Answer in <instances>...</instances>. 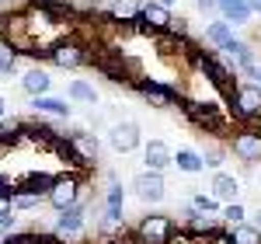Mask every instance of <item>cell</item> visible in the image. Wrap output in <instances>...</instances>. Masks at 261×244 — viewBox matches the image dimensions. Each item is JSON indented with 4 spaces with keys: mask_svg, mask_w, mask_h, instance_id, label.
I'll return each mask as SVG.
<instances>
[{
    "mask_svg": "<svg viewBox=\"0 0 261 244\" xmlns=\"http://www.w3.org/2000/svg\"><path fill=\"white\" fill-rule=\"evenodd\" d=\"M178 105H181V115L192 122L202 136H205V133L216 136V140H220V136H230V133H226V129H230V115H226V108H223L220 102H199V98H188V94H185Z\"/></svg>",
    "mask_w": 261,
    "mask_h": 244,
    "instance_id": "cell-1",
    "label": "cell"
},
{
    "mask_svg": "<svg viewBox=\"0 0 261 244\" xmlns=\"http://www.w3.org/2000/svg\"><path fill=\"white\" fill-rule=\"evenodd\" d=\"M35 60H49L53 66H60V70H81V66H87V63L94 60L91 56V45H87V39H81V35H63V39H56L49 49H39V53H32Z\"/></svg>",
    "mask_w": 261,
    "mask_h": 244,
    "instance_id": "cell-2",
    "label": "cell"
},
{
    "mask_svg": "<svg viewBox=\"0 0 261 244\" xmlns=\"http://www.w3.org/2000/svg\"><path fill=\"white\" fill-rule=\"evenodd\" d=\"M192 66H195L202 77H205V81H209L213 87H216V91H220L223 102H226V98L237 91V84H241L237 70H233L230 63H223L216 49H195V53H192Z\"/></svg>",
    "mask_w": 261,
    "mask_h": 244,
    "instance_id": "cell-3",
    "label": "cell"
},
{
    "mask_svg": "<svg viewBox=\"0 0 261 244\" xmlns=\"http://www.w3.org/2000/svg\"><path fill=\"white\" fill-rule=\"evenodd\" d=\"M133 237H136L140 244H174V237H178V224H174L171 213L150 209V213H143L140 220H136Z\"/></svg>",
    "mask_w": 261,
    "mask_h": 244,
    "instance_id": "cell-4",
    "label": "cell"
},
{
    "mask_svg": "<svg viewBox=\"0 0 261 244\" xmlns=\"http://www.w3.org/2000/svg\"><path fill=\"white\" fill-rule=\"evenodd\" d=\"M129 87H133V91H136L150 108H174V105L185 98V91H181L178 84L161 81V77H146V74H140Z\"/></svg>",
    "mask_w": 261,
    "mask_h": 244,
    "instance_id": "cell-5",
    "label": "cell"
},
{
    "mask_svg": "<svg viewBox=\"0 0 261 244\" xmlns=\"http://www.w3.org/2000/svg\"><path fill=\"white\" fill-rule=\"evenodd\" d=\"M226 115L237 126H254L261 119V87L254 84H237V91L226 98Z\"/></svg>",
    "mask_w": 261,
    "mask_h": 244,
    "instance_id": "cell-6",
    "label": "cell"
},
{
    "mask_svg": "<svg viewBox=\"0 0 261 244\" xmlns=\"http://www.w3.org/2000/svg\"><path fill=\"white\" fill-rule=\"evenodd\" d=\"M84 175L81 171H66L63 167L60 175H53V185H49V196H45V203L53 206L56 213L60 209H70V206L84 203Z\"/></svg>",
    "mask_w": 261,
    "mask_h": 244,
    "instance_id": "cell-7",
    "label": "cell"
},
{
    "mask_svg": "<svg viewBox=\"0 0 261 244\" xmlns=\"http://www.w3.org/2000/svg\"><path fill=\"white\" fill-rule=\"evenodd\" d=\"M226 150L244 164V167H254L261 164V129L254 126H237L230 136H226Z\"/></svg>",
    "mask_w": 261,
    "mask_h": 244,
    "instance_id": "cell-8",
    "label": "cell"
},
{
    "mask_svg": "<svg viewBox=\"0 0 261 244\" xmlns=\"http://www.w3.org/2000/svg\"><path fill=\"white\" fill-rule=\"evenodd\" d=\"M171 7H164V4H157V0H143V11L140 18H136V32L140 35H150V39H157V35H164L167 28H171Z\"/></svg>",
    "mask_w": 261,
    "mask_h": 244,
    "instance_id": "cell-9",
    "label": "cell"
},
{
    "mask_svg": "<svg viewBox=\"0 0 261 244\" xmlns=\"http://www.w3.org/2000/svg\"><path fill=\"white\" fill-rule=\"evenodd\" d=\"M133 196L146 206L164 203V199H167V178H164L161 171H146V167H143L140 175L133 178Z\"/></svg>",
    "mask_w": 261,
    "mask_h": 244,
    "instance_id": "cell-10",
    "label": "cell"
},
{
    "mask_svg": "<svg viewBox=\"0 0 261 244\" xmlns=\"http://www.w3.org/2000/svg\"><path fill=\"white\" fill-rule=\"evenodd\" d=\"M108 147H112L115 154H133V150H140V147H143L140 122H133V119L115 122V126L108 129Z\"/></svg>",
    "mask_w": 261,
    "mask_h": 244,
    "instance_id": "cell-11",
    "label": "cell"
},
{
    "mask_svg": "<svg viewBox=\"0 0 261 244\" xmlns=\"http://www.w3.org/2000/svg\"><path fill=\"white\" fill-rule=\"evenodd\" d=\"M84 224H87V206L77 203L70 209H60L56 213V224H53V234L60 241H70V237H81L84 234Z\"/></svg>",
    "mask_w": 261,
    "mask_h": 244,
    "instance_id": "cell-12",
    "label": "cell"
},
{
    "mask_svg": "<svg viewBox=\"0 0 261 244\" xmlns=\"http://www.w3.org/2000/svg\"><path fill=\"white\" fill-rule=\"evenodd\" d=\"M53 150H56V157H60L63 164H66V171H81V175H87V171H94V164H87L84 161V154L73 147V140L66 136V133H60L56 140L49 143Z\"/></svg>",
    "mask_w": 261,
    "mask_h": 244,
    "instance_id": "cell-13",
    "label": "cell"
},
{
    "mask_svg": "<svg viewBox=\"0 0 261 244\" xmlns=\"http://www.w3.org/2000/svg\"><path fill=\"white\" fill-rule=\"evenodd\" d=\"M143 164H146V171H167V167H174V150H171V143L167 140H150L143 143Z\"/></svg>",
    "mask_w": 261,
    "mask_h": 244,
    "instance_id": "cell-14",
    "label": "cell"
},
{
    "mask_svg": "<svg viewBox=\"0 0 261 244\" xmlns=\"http://www.w3.org/2000/svg\"><path fill=\"white\" fill-rule=\"evenodd\" d=\"M209 196L226 203H241V178H233L230 171H213V182H209Z\"/></svg>",
    "mask_w": 261,
    "mask_h": 244,
    "instance_id": "cell-15",
    "label": "cell"
},
{
    "mask_svg": "<svg viewBox=\"0 0 261 244\" xmlns=\"http://www.w3.org/2000/svg\"><path fill=\"white\" fill-rule=\"evenodd\" d=\"M28 108L45 119H70L73 115V105H66V98H56V94H39L28 102Z\"/></svg>",
    "mask_w": 261,
    "mask_h": 244,
    "instance_id": "cell-16",
    "label": "cell"
},
{
    "mask_svg": "<svg viewBox=\"0 0 261 244\" xmlns=\"http://www.w3.org/2000/svg\"><path fill=\"white\" fill-rule=\"evenodd\" d=\"M216 14H220V21H226V25H251V18H254V11H251V0H220L216 4Z\"/></svg>",
    "mask_w": 261,
    "mask_h": 244,
    "instance_id": "cell-17",
    "label": "cell"
},
{
    "mask_svg": "<svg viewBox=\"0 0 261 244\" xmlns=\"http://www.w3.org/2000/svg\"><path fill=\"white\" fill-rule=\"evenodd\" d=\"M21 196H35V199H45L49 196V185H53V175L49 171H28V175H21L14 178Z\"/></svg>",
    "mask_w": 261,
    "mask_h": 244,
    "instance_id": "cell-18",
    "label": "cell"
},
{
    "mask_svg": "<svg viewBox=\"0 0 261 244\" xmlns=\"http://www.w3.org/2000/svg\"><path fill=\"white\" fill-rule=\"evenodd\" d=\"M66 136H70V140H73V147L84 154V161H87V164H98L101 140L94 136V133H87V129H81V126H73V129H66Z\"/></svg>",
    "mask_w": 261,
    "mask_h": 244,
    "instance_id": "cell-19",
    "label": "cell"
},
{
    "mask_svg": "<svg viewBox=\"0 0 261 244\" xmlns=\"http://www.w3.org/2000/svg\"><path fill=\"white\" fill-rule=\"evenodd\" d=\"M21 87H24L28 98H39V94H49V91H53V77H49L42 66H32V70H24Z\"/></svg>",
    "mask_w": 261,
    "mask_h": 244,
    "instance_id": "cell-20",
    "label": "cell"
},
{
    "mask_svg": "<svg viewBox=\"0 0 261 244\" xmlns=\"http://www.w3.org/2000/svg\"><path fill=\"white\" fill-rule=\"evenodd\" d=\"M174 167L185 171V175H202V171H205L202 150H195V147H178V150H174Z\"/></svg>",
    "mask_w": 261,
    "mask_h": 244,
    "instance_id": "cell-21",
    "label": "cell"
},
{
    "mask_svg": "<svg viewBox=\"0 0 261 244\" xmlns=\"http://www.w3.org/2000/svg\"><path fill=\"white\" fill-rule=\"evenodd\" d=\"M66 98L73 105H98V87L91 81H84V77H73L66 84Z\"/></svg>",
    "mask_w": 261,
    "mask_h": 244,
    "instance_id": "cell-22",
    "label": "cell"
},
{
    "mask_svg": "<svg viewBox=\"0 0 261 244\" xmlns=\"http://www.w3.org/2000/svg\"><path fill=\"white\" fill-rule=\"evenodd\" d=\"M202 39H205L209 45H213V49H216V53H220L223 45H226L230 39H237V35H233V25H226V21H209Z\"/></svg>",
    "mask_w": 261,
    "mask_h": 244,
    "instance_id": "cell-23",
    "label": "cell"
},
{
    "mask_svg": "<svg viewBox=\"0 0 261 244\" xmlns=\"http://www.w3.org/2000/svg\"><path fill=\"white\" fill-rule=\"evenodd\" d=\"M140 11H143V0H115V4L108 7V14L119 21V25H136Z\"/></svg>",
    "mask_w": 261,
    "mask_h": 244,
    "instance_id": "cell-24",
    "label": "cell"
},
{
    "mask_svg": "<svg viewBox=\"0 0 261 244\" xmlns=\"http://www.w3.org/2000/svg\"><path fill=\"white\" fill-rule=\"evenodd\" d=\"M226 244H261V227L258 224L226 227Z\"/></svg>",
    "mask_w": 261,
    "mask_h": 244,
    "instance_id": "cell-25",
    "label": "cell"
},
{
    "mask_svg": "<svg viewBox=\"0 0 261 244\" xmlns=\"http://www.w3.org/2000/svg\"><path fill=\"white\" fill-rule=\"evenodd\" d=\"M18 56H21V49L14 45V42H11V39H0V74H4V77H11V74H14Z\"/></svg>",
    "mask_w": 261,
    "mask_h": 244,
    "instance_id": "cell-26",
    "label": "cell"
},
{
    "mask_svg": "<svg viewBox=\"0 0 261 244\" xmlns=\"http://www.w3.org/2000/svg\"><path fill=\"white\" fill-rule=\"evenodd\" d=\"M226 157H230V150H226V140H223V143H209V147L202 150V161H205V167H213V171H223Z\"/></svg>",
    "mask_w": 261,
    "mask_h": 244,
    "instance_id": "cell-27",
    "label": "cell"
},
{
    "mask_svg": "<svg viewBox=\"0 0 261 244\" xmlns=\"http://www.w3.org/2000/svg\"><path fill=\"white\" fill-rule=\"evenodd\" d=\"M220 224L223 227H237V224H247V209L244 203H226L220 209Z\"/></svg>",
    "mask_w": 261,
    "mask_h": 244,
    "instance_id": "cell-28",
    "label": "cell"
},
{
    "mask_svg": "<svg viewBox=\"0 0 261 244\" xmlns=\"http://www.w3.org/2000/svg\"><path fill=\"white\" fill-rule=\"evenodd\" d=\"M192 206H195L199 213H205V216H220V209H223V203L213 199L209 192H195V196H192Z\"/></svg>",
    "mask_w": 261,
    "mask_h": 244,
    "instance_id": "cell-29",
    "label": "cell"
},
{
    "mask_svg": "<svg viewBox=\"0 0 261 244\" xmlns=\"http://www.w3.org/2000/svg\"><path fill=\"white\" fill-rule=\"evenodd\" d=\"M14 196H18V185L7 182V178H0V216L14 213Z\"/></svg>",
    "mask_w": 261,
    "mask_h": 244,
    "instance_id": "cell-30",
    "label": "cell"
},
{
    "mask_svg": "<svg viewBox=\"0 0 261 244\" xmlns=\"http://www.w3.org/2000/svg\"><path fill=\"white\" fill-rule=\"evenodd\" d=\"M14 230H21L18 213H7V216H0V241H4L7 234H14Z\"/></svg>",
    "mask_w": 261,
    "mask_h": 244,
    "instance_id": "cell-31",
    "label": "cell"
},
{
    "mask_svg": "<svg viewBox=\"0 0 261 244\" xmlns=\"http://www.w3.org/2000/svg\"><path fill=\"white\" fill-rule=\"evenodd\" d=\"M167 35H174V39H188V18L174 14V18H171V28H167Z\"/></svg>",
    "mask_w": 261,
    "mask_h": 244,
    "instance_id": "cell-32",
    "label": "cell"
},
{
    "mask_svg": "<svg viewBox=\"0 0 261 244\" xmlns=\"http://www.w3.org/2000/svg\"><path fill=\"white\" fill-rule=\"evenodd\" d=\"M39 203H45V199H35V196H14V213H28V209H35Z\"/></svg>",
    "mask_w": 261,
    "mask_h": 244,
    "instance_id": "cell-33",
    "label": "cell"
},
{
    "mask_svg": "<svg viewBox=\"0 0 261 244\" xmlns=\"http://www.w3.org/2000/svg\"><path fill=\"white\" fill-rule=\"evenodd\" d=\"M101 244H140L133 237V230H119V234H112V237H105Z\"/></svg>",
    "mask_w": 261,
    "mask_h": 244,
    "instance_id": "cell-34",
    "label": "cell"
},
{
    "mask_svg": "<svg viewBox=\"0 0 261 244\" xmlns=\"http://www.w3.org/2000/svg\"><path fill=\"white\" fill-rule=\"evenodd\" d=\"M216 4H220V0H195V7H199L205 18H209V14H216Z\"/></svg>",
    "mask_w": 261,
    "mask_h": 244,
    "instance_id": "cell-35",
    "label": "cell"
},
{
    "mask_svg": "<svg viewBox=\"0 0 261 244\" xmlns=\"http://www.w3.org/2000/svg\"><path fill=\"white\" fill-rule=\"evenodd\" d=\"M247 81L254 84V87H261V60L254 63V70H251V74H247Z\"/></svg>",
    "mask_w": 261,
    "mask_h": 244,
    "instance_id": "cell-36",
    "label": "cell"
},
{
    "mask_svg": "<svg viewBox=\"0 0 261 244\" xmlns=\"http://www.w3.org/2000/svg\"><path fill=\"white\" fill-rule=\"evenodd\" d=\"M0 119H7V98H0Z\"/></svg>",
    "mask_w": 261,
    "mask_h": 244,
    "instance_id": "cell-37",
    "label": "cell"
},
{
    "mask_svg": "<svg viewBox=\"0 0 261 244\" xmlns=\"http://www.w3.org/2000/svg\"><path fill=\"white\" fill-rule=\"evenodd\" d=\"M251 11H254V14H261V0H251Z\"/></svg>",
    "mask_w": 261,
    "mask_h": 244,
    "instance_id": "cell-38",
    "label": "cell"
},
{
    "mask_svg": "<svg viewBox=\"0 0 261 244\" xmlns=\"http://www.w3.org/2000/svg\"><path fill=\"white\" fill-rule=\"evenodd\" d=\"M157 4H164V7H174V4H178V0H157Z\"/></svg>",
    "mask_w": 261,
    "mask_h": 244,
    "instance_id": "cell-39",
    "label": "cell"
},
{
    "mask_svg": "<svg viewBox=\"0 0 261 244\" xmlns=\"http://www.w3.org/2000/svg\"><path fill=\"white\" fill-rule=\"evenodd\" d=\"M254 224H258V227H261V209H258V213H254Z\"/></svg>",
    "mask_w": 261,
    "mask_h": 244,
    "instance_id": "cell-40",
    "label": "cell"
},
{
    "mask_svg": "<svg viewBox=\"0 0 261 244\" xmlns=\"http://www.w3.org/2000/svg\"><path fill=\"white\" fill-rule=\"evenodd\" d=\"M0 39H4V28H0Z\"/></svg>",
    "mask_w": 261,
    "mask_h": 244,
    "instance_id": "cell-41",
    "label": "cell"
},
{
    "mask_svg": "<svg viewBox=\"0 0 261 244\" xmlns=\"http://www.w3.org/2000/svg\"><path fill=\"white\" fill-rule=\"evenodd\" d=\"M258 129H261V119H258Z\"/></svg>",
    "mask_w": 261,
    "mask_h": 244,
    "instance_id": "cell-42",
    "label": "cell"
},
{
    "mask_svg": "<svg viewBox=\"0 0 261 244\" xmlns=\"http://www.w3.org/2000/svg\"><path fill=\"white\" fill-rule=\"evenodd\" d=\"M0 7H4V0H0Z\"/></svg>",
    "mask_w": 261,
    "mask_h": 244,
    "instance_id": "cell-43",
    "label": "cell"
}]
</instances>
